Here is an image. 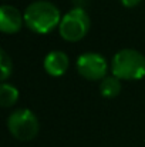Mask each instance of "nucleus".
I'll use <instances>...</instances> for the list:
<instances>
[{
    "label": "nucleus",
    "mask_w": 145,
    "mask_h": 147,
    "mask_svg": "<svg viewBox=\"0 0 145 147\" xmlns=\"http://www.w3.org/2000/svg\"><path fill=\"white\" fill-rule=\"evenodd\" d=\"M121 92V83L120 79H117L115 76H110V77H104L100 83V93L101 96L108 98L117 97Z\"/></svg>",
    "instance_id": "8"
},
{
    "label": "nucleus",
    "mask_w": 145,
    "mask_h": 147,
    "mask_svg": "<svg viewBox=\"0 0 145 147\" xmlns=\"http://www.w3.org/2000/svg\"><path fill=\"white\" fill-rule=\"evenodd\" d=\"M24 17L21 16L20 10L10 6L3 4L0 7V29L3 33H16L21 29Z\"/></svg>",
    "instance_id": "6"
},
{
    "label": "nucleus",
    "mask_w": 145,
    "mask_h": 147,
    "mask_svg": "<svg viewBox=\"0 0 145 147\" xmlns=\"http://www.w3.org/2000/svg\"><path fill=\"white\" fill-rule=\"evenodd\" d=\"M43 64L50 76H63L68 69V56L61 50H53L44 57Z\"/></svg>",
    "instance_id": "7"
},
{
    "label": "nucleus",
    "mask_w": 145,
    "mask_h": 147,
    "mask_svg": "<svg viewBox=\"0 0 145 147\" xmlns=\"http://www.w3.org/2000/svg\"><path fill=\"white\" fill-rule=\"evenodd\" d=\"M7 129L14 139L29 142L39 133V120L31 110L17 109L7 117Z\"/></svg>",
    "instance_id": "3"
},
{
    "label": "nucleus",
    "mask_w": 145,
    "mask_h": 147,
    "mask_svg": "<svg viewBox=\"0 0 145 147\" xmlns=\"http://www.w3.org/2000/svg\"><path fill=\"white\" fill-rule=\"evenodd\" d=\"M19 98V90L9 84V83H1L0 86V104L3 107H10L13 106Z\"/></svg>",
    "instance_id": "9"
},
{
    "label": "nucleus",
    "mask_w": 145,
    "mask_h": 147,
    "mask_svg": "<svg viewBox=\"0 0 145 147\" xmlns=\"http://www.w3.org/2000/svg\"><path fill=\"white\" fill-rule=\"evenodd\" d=\"M90 29V17L81 7H76L70 11H67L60 24L58 32L60 36L67 42H78L81 40Z\"/></svg>",
    "instance_id": "4"
},
{
    "label": "nucleus",
    "mask_w": 145,
    "mask_h": 147,
    "mask_svg": "<svg viewBox=\"0 0 145 147\" xmlns=\"http://www.w3.org/2000/svg\"><path fill=\"white\" fill-rule=\"evenodd\" d=\"M112 74L122 80H140L145 76V56L135 49L118 50L111 61Z\"/></svg>",
    "instance_id": "2"
},
{
    "label": "nucleus",
    "mask_w": 145,
    "mask_h": 147,
    "mask_svg": "<svg viewBox=\"0 0 145 147\" xmlns=\"http://www.w3.org/2000/svg\"><path fill=\"white\" fill-rule=\"evenodd\" d=\"M23 17L26 26L40 34L51 32L61 22L58 7L48 0H36L30 3L26 7Z\"/></svg>",
    "instance_id": "1"
},
{
    "label": "nucleus",
    "mask_w": 145,
    "mask_h": 147,
    "mask_svg": "<svg viewBox=\"0 0 145 147\" xmlns=\"http://www.w3.org/2000/svg\"><path fill=\"white\" fill-rule=\"evenodd\" d=\"M140 1H141V0H121L122 6H125V7H134V6H137Z\"/></svg>",
    "instance_id": "11"
},
{
    "label": "nucleus",
    "mask_w": 145,
    "mask_h": 147,
    "mask_svg": "<svg viewBox=\"0 0 145 147\" xmlns=\"http://www.w3.org/2000/svg\"><path fill=\"white\" fill-rule=\"evenodd\" d=\"M0 79L3 83H6L7 77L11 74L13 70V64H11V59L9 57V54L6 53V50L1 49L0 50Z\"/></svg>",
    "instance_id": "10"
},
{
    "label": "nucleus",
    "mask_w": 145,
    "mask_h": 147,
    "mask_svg": "<svg viewBox=\"0 0 145 147\" xmlns=\"http://www.w3.org/2000/svg\"><path fill=\"white\" fill-rule=\"evenodd\" d=\"M77 70L87 80H102L107 73V60L100 53H83L77 57Z\"/></svg>",
    "instance_id": "5"
}]
</instances>
